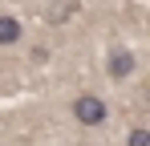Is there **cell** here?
I'll return each mask as SVG.
<instances>
[{
	"instance_id": "1",
	"label": "cell",
	"mask_w": 150,
	"mask_h": 146,
	"mask_svg": "<svg viewBox=\"0 0 150 146\" xmlns=\"http://www.w3.org/2000/svg\"><path fill=\"white\" fill-rule=\"evenodd\" d=\"M105 101H101L98 94H81V97H73V118L81 122V126H101L105 122Z\"/></svg>"
},
{
	"instance_id": "2",
	"label": "cell",
	"mask_w": 150,
	"mask_h": 146,
	"mask_svg": "<svg viewBox=\"0 0 150 146\" xmlns=\"http://www.w3.org/2000/svg\"><path fill=\"white\" fill-rule=\"evenodd\" d=\"M134 65H138V57H134L130 49H110V57H105V73H110L114 81L130 77V73H134Z\"/></svg>"
},
{
	"instance_id": "3",
	"label": "cell",
	"mask_w": 150,
	"mask_h": 146,
	"mask_svg": "<svg viewBox=\"0 0 150 146\" xmlns=\"http://www.w3.org/2000/svg\"><path fill=\"white\" fill-rule=\"evenodd\" d=\"M16 41H21V21L8 16V12H0V49L16 45Z\"/></svg>"
},
{
	"instance_id": "4",
	"label": "cell",
	"mask_w": 150,
	"mask_h": 146,
	"mask_svg": "<svg viewBox=\"0 0 150 146\" xmlns=\"http://www.w3.org/2000/svg\"><path fill=\"white\" fill-rule=\"evenodd\" d=\"M130 146H150V130H130Z\"/></svg>"
}]
</instances>
